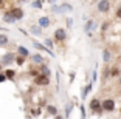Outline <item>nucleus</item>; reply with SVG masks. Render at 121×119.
<instances>
[{
	"instance_id": "4",
	"label": "nucleus",
	"mask_w": 121,
	"mask_h": 119,
	"mask_svg": "<svg viewBox=\"0 0 121 119\" xmlns=\"http://www.w3.org/2000/svg\"><path fill=\"white\" fill-rule=\"evenodd\" d=\"M90 108L93 110V111H98V110L101 108V104L98 99H92V102H90Z\"/></svg>"
},
{
	"instance_id": "15",
	"label": "nucleus",
	"mask_w": 121,
	"mask_h": 119,
	"mask_svg": "<svg viewBox=\"0 0 121 119\" xmlns=\"http://www.w3.org/2000/svg\"><path fill=\"white\" fill-rule=\"evenodd\" d=\"M33 6H34V8H40V6H42V2H34Z\"/></svg>"
},
{
	"instance_id": "9",
	"label": "nucleus",
	"mask_w": 121,
	"mask_h": 119,
	"mask_svg": "<svg viewBox=\"0 0 121 119\" xmlns=\"http://www.w3.org/2000/svg\"><path fill=\"white\" fill-rule=\"evenodd\" d=\"M5 20L6 22H14V17H13L9 12H6V14H5Z\"/></svg>"
},
{
	"instance_id": "19",
	"label": "nucleus",
	"mask_w": 121,
	"mask_h": 119,
	"mask_svg": "<svg viewBox=\"0 0 121 119\" xmlns=\"http://www.w3.org/2000/svg\"><path fill=\"white\" fill-rule=\"evenodd\" d=\"M117 14H118V17H121V8L118 9V12H117Z\"/></svg>"
},
{
	"instance_id": "13",
	"label": "nucleus",
	"mask_w": 121,
	"mask_h": 119,
	"mask_svg": "<svg viewBox=\"0 0 121 119\" xmlns=\"http://www.w3.org/2000/svg\"><path fill=\"white\" fill-rule=\"evenodd\" d=\"M109 59H110V54H109V51H104V62H109Z\"/></svg>"
},
{
	"instance_id": "10",
	"label": "nucleus",
	"mask_w": 121,
	"mask_h": 119,
	"mask_svg": "<svg viewBox=\"0 0 121 119\" xmlns=\"http://www.w3.org/2000/svg\"><path fill=\"white\" fill-rule=\"evenodd\" d=\"M33 60H34V62H37V63H40V62H42V57H40L39 54H34V56H33Z\"/></svg>"
},
{
	"instance_id": "6",
	"label": "nucleus",
	"mask_w": 121,
	"mask_h": 119,
	"mask_svg": "<svg viewBox=\"0 0 121 119\" xmlns=\"http://www.w3.org/2000/svg\"><path fill=\"white\" fill-rule=\"evenodd\" d=\"M54 37H56V40H64V39H65V31H64V29H56Z\"/></svg>"
},
{
	"instance_id": "12",
	"label": "nucleus",
	"mask_w": 121,
	"mask_h": 119,
	"mask_svg": "<svg viewBox=\"0 0 121 119\" xmlns=\"http://www.w3.org/2000/svg\"><path fill=\"white\" fill-rule=\"evenodd\" d=\"M19 53L22 56H28V49H25V48H19Z\"/></svg>"
},
{
	"instance_id": "3",
	"label": "nucleus",
	"mask_w": 121,
	"mask_h": 119,
	"mask_svg": "<svg viewBox=\"0 0 121 119\" xmlns=\"http://www.w3.org/2000/svg\"><path fill=\"white\" fill-rule=\"evenodd\" d=\"M9 14L14 17V20H19V19L23 17V11H22L20 8H14V9H11V11H9Z\"/></svg>"
},
{
	"instance_id": "16",
	"label": "nucleus",
	"mask_w": 121,
	"mask_h": 119,
	"mask_svg": "<svg viewBox=\"0 0 121 119\" xmlns=\"http://www.w3.org/2000/svg\"><path fill=\"white\" fill-rule=\"evenodd\" d=\"M33 33H36V34H39V33H40V29H39V28H36V26H33Z\"/></svg>"
},
{
	"instance_id": "17",
	"label": "nucleus",
	"mask_w": 121,
	"mask_h": 119,
	"mask_svg": "<svg viewBox=\"0 0 121 119\" xmlns=\"http://www.w3.org/2000/svg\"><path fill=\"white\" fill-rule=\"evenodd\" d=\"M53 11H54V12H59V11H60V8H57V6H54V8H53Z\"/></svg>"
},
{
	"instance_id": "20",
	"label": "nucleus",
	"mask_w": 121,
	"mask_h": 119,
	"mask_svg": "<svg viewBox=\"0 0 121 119\" xmlns=\"http://www.w3.org/2000/svg\"><path fill=\"white\" fill-rule=\"evenodd\" d=\"M56 119H64V118H60V116H56Z\"/></svg>"
},
{
	"instance_id": "8",
	"label": "nucleus",
	"mask_w": 121,
	"mask_h": 119,
	"mask_svg": "<svg viewBox=\"0 0 121 119\" xmlns=\"http://www.w3.org/2000/svg\"><path fill=\"white\" fill-rule=\"evenodd\" d=\"M5 73H6V77H8V79H13V77H14V71H13V70H6Z\"/></svg>"
},
{
	"instance_id": "18",
	"label": "nucleus",
	"mask_w": 121,
	"mask_h": 119,
	"mask_svg": "<svg viewBox=\"0 0 121 119\" xmlns=\"http://www.w3.org/2000/svg\"><path fill=\"white\" fill-rule=\"evenodd\" d=\"M5 77H6V76H3V74H0V82H2V81H5Z\"/></svg>"
},
{
	"instance_id": "1",
	"label": "nucleus",
	"mask_w": 121,
	"mask_h": 119,
	"mask_svg": "<svg viewBox=\"0 0 121 119\" xmlns=\"http://www.w3.org/2000/svg\"><path fill=\"white\" fill-rule=\"evenodd\" d=\"M101 107H103V110H106V111H112V110L115 108V102L112 101V99H106Z\"/></svg>"
},
{
	"instance_id": "11",
	"label": "nucleus",
	"mask_w": 121,
	"mask_h": 119,
	"mask_svg": "<svg viewBox=\"0 0 121 119\" xmlns=\"http://www.w3.org/2000/svg\"><path fill=\"white\" fill-rule=\"evenodd\" d=\"M8 42V37L6 36H0V45H5Z\"/></svg>"
},
{
	"instance_id": "2",
	"label": "nucleus",
	"mask_w": 121,
	"mask_h": 119,
	"mask_svg": "<svg viewBox=\"0 0 121 119\" xmlns=\"http://www.w3.org/2000/svg\"><path fill=\"white\" fill-rule=\"evenodd\" d=\"M109 8H110V2H107V0H101V2H98V9H99L101 12L109 11Z\"/></svg>"
},
{
	"instance_id": "14",
	"label": "nucleus",
	"mask_w": 121,
	"mask_h": 119,
	"mask_svg": "<svg viewBox=\"0 0 121 119\" xmlns=\"http://www.w3.org/2000/svg\"><path fill=\"white\" fill-rule=\"evenodd\" d=\"M48 111H50L51 115H56V113H57V111H56V108H54V107H51V105L48 107Z\"/></svg>"
},
{
	"instance_id": "7",
	"label": "nucleus",
	"mask_w": 121,
	"mask_h": 119,
	"mask_svg": "<svg viewBox=\"0 0 121 119\" xmlns=\"http://www.w3.org/2000/svg\"><path fill=\"white\" fill-rule=\"evenodd\" d=\"M36 82H37V84H40V85L48 84V76H39L37 79H36Z\"/></svg>"
},
{
	"instance_id": "5",
	"label": "nucleus",
	"mask_w": 121,
	"mask_h": 119,
	"mask_svg": "<svg viewBox=\"0 0 121 119\" xmlns=\"http://www.w3.org/2000/svg\"><path fill=\"white\" fill-rule=\"evenodd\" d=\"M39 25H40V28H47V26H50V19H48V17H40L39 19Z\"/></svg>"
}]
</instances>
